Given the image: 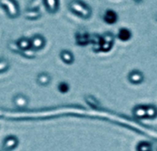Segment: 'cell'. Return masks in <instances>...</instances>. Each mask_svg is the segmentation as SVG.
Listing matches in <instances>:
<instances>
[{"label":"cell","mask_w":157,"mask_h":151,"mask_svg":"<svg viewBox=\"0 0 157 151\" xmlns=\"http://www.w3.org/2000/svg\"><path fill=\"white\" fill-rule=\"evenodd\" d=\"M135 3H141V2H143V0H133Z\"/></svg>","instance_id":"obj_22"},{"label":"cell","mask_w":157,"mask_h":151,"mask_svg":"<svg viewBox=\"0 0 157 151\" xmlns=\"http://www.w3.org/2000/svg\"><path fill=\"white\" fill-rule=\"evenodd\" d=\"M138 151H151V146L146 142H142L137 147Z\"/></svg>","instance_id":"obj_20"},{"label":"cell","mask_w":157,"mask_h":151,"mask_svg":"<svg viewBox=\"0 0 157 151\" xmlns=\"http://www.w3.org/2000/svg\"><path fill=\"white\" fill-rule=\"evenodd\" d=\"M134 114H135V116H138V117H144V116H146V108L139 106V107H137V108L134 110Z\"/></svg>","instance_id":"obj_19"},{"label":"cell","mask_w":157,"mask_h":151,"mask_svg":"<svg viewBox=\"0 0 157 151\" xmlns=\"http://www.w3.org/2000/svg\"><path fill=\"white\" fill-rule=\"evenodd\" d=\"M13 104L18 109H24L29 105V98L23 94H17L13 97Z\"/></svg>","instance_id":"obj_10"},{"label":"cell","mask_w":157,"mask_h":151,"mask_svg":"<svg viewBox=\"0 0 157 151\" xmlns=\"http://www.w3.org/2000/svg\"><path fill=\"white\" fill-rule=\"evenodd\" d=\"M90 45L94 52H102V35L98 33L91 34Z\"/></svg>","instance_id":"obj_7"},{"label":"cell","mask_w":157,"mask_h":151,"mask_svg":"<svg viewBox=\"0 0 157 151\" xmlns=\"http://www.w3.org/2000/svg\"><path fill=\"white\" fill-rule=\"evenodd\" d=\"M36 81L40 86H47L52 82V77L48 72H40L37 75Z\"/></svg>","instance_id":"obj_14"},{"label":"cell","mask_w":157,"mask_h":151,"mask_svg":"<svg viewBox=\"0 0 157 151\" xmlns=\"http://www.w3.org/2000/svg\"><path fill=\"white\" fill-rule=\"evenodd\" d=\"M156 114L157 111L156 109H155V107L150 106V107H147V108H146V116L153 118V117H155V116H156Z\"/></svg>","instance_id":"obj_21"},{"label":"cell","mask_w":157,"mask_h":151,"mask_svg":"<svg viewBox=\"0 0 157 151\" xmlns=\"http://www.w3.org/2000/svg\"><path fill=\"white\" fill-rule=\"evenodd\" d=\"M155 151H157V150H155Z\"/></svg>","instance_id":"obj_24"},{"label":"cell","mask_w":157,"mask_h":151,"mask_svg":"<svg viewBox=\"0 0 157 151\" xmlns=\"http://www.w3.org/2000/svg\"><path fill=\"white\" fill-rule=\"evenodd\" d=\"M69 89H70V86H69V84H68L66 82H61V83L58 84V90H59V92L62 93V94H66V93H68Z\"/></svg>","instance_id":"obj_18"},{"label":"cell","mask_w":157,"mask_h":151,"mask_svg":"<svg viewBox=\"0 0 157 151\" xmlns=\"http://www.w3.org/2000/svg\"><path fill=\"white\" fill-rule=\"evenodd\" d=\"M117 37L121 41H124V42L125 41H129L132 39V32L131 31V29H129L127 28H121L119 29Z\"/></svg>","instance_id":"obj_16"},{"label":"cell","mask_w":157,"mask_h":151,"mask_svg":"<svg viewBox=\"0 0 157 151\" xmlns=\"http://www.w3.org/2000/svg\"><path fill=\"white\" fill-rule=\"evenodd\" d=\"M18 138L16 136H7L5 138L2 145V149L3 151H12L14 150L17 146H18Z\"/></svg>","instance_id":"obj_6"},{"label":"cell","mask_w":157,"mask_h":151,"mask_svg":"<svg viewBox=\"0 0 157 151\" xmlns=\"http://www.w3.org/2000/svg\"><path fill=\"white\" fill-rule=\"evenodd\" d=\"M115 43V35L110 31L102 34V52H109L112 50Z\"/></svg>","instance_id":"obj_4"},{"label":"cell","mask_w":157,"mask_h":151,"mask_svg":"<svg viewBox=\"0 0 157 151\" xmlns=\"http://www.w3.org/2000/svg\"><path fill=\"white\" fill-rule=\"evenodd\" d=\"M60 58L65 64L71 65L75 61V56L73 52L69 50H62L60 51Z\"/></svg>","instance_id":"obj_13"},{"label":"cell","mask_w":157,"mask_h":151,"mask_svg":"<svg viewBox=\"0 0 157 151\" xmlns=\"http://www.w3.org/2000/svg\"><path fill=\"white\" fill-rule=\"evenodd\" d=\"M69 10L83 19H89L92 16V8L83 0H71L68 4Z\"/></svg>","instance_id":"obj_1"},{"label":"cell","mask_w":157,"mask_h":151,"mask_svg":"<svg viewBox=\"0 0 157 151\" xmlns=\"http://www.w3.org/2000/svg\"><path fill=\"white\" fill-rule=\"evenodd\" d=\"M155 20H156V21H157V13H156V14H155Z\"/></svg>","instance_id":"obj_23"},{"label":"cell","mask_w":157,"mask_h":151,"mask_svg":"<svg viewBox=\"0 0 157 151\" xmlns=\"http://www.w3.org/2000/svg\"><path fill=\"white\" fill-rule=\"evenodd\" d=\"M24 17L29 20H37L41 17V14L38 8H27L24 12Z\"/></svg>","instance_id":"obj_15"},{"label":"cell","mask_w":157,"mask_h":151,"mask_svg":"<svg viewBox=\"0 0 157 151\" xmlns=\"http://www.w3.org/2000/svg\"><path fill=\"white\" fill-rule=\"evenodd\" d=\"M0 6L10 18H17L20 15V8L17 0H0Z\"/></svg>","instance_id":"obj_2"},{"label":"cell","mask_w":157,"mask_h":151,"mask_svg":"<svg viewBox=\"0 0 157 151\" xmlns=\"http://www.w3.org/2000/svg\"><path fill=\"white\" fill-rule=\"evenodd\" d=\"M91 34L84 28L78 29L75 34V40L76 45L80 47H86L90 44Z\"/></svg>","instance_id":"obj_3"},{"label":"cell","mask_w":157,"mask_h":151,"mask_svg":"<svg viewBox=\"0 0 157 151\" xmlns=\"http://www.w3.org/2000/svg\"><path fill=\"white\" fill-rule=\"evenodd\" d=\"M43 6L46 11L49 14L54 15L58 12L60 8V1L59 0H42Z\"/></svg>","instance_id":"obj_9"},{"label":"cell","mask_w":157,"mask_h":151,"mask_svg":"<svg viewBox=\"0 0 157 151\" xmlns=\"http://www.w3.org/2000/svg\"><path fill=\"white\" fill-rule=\"evenodd\" d=\"M30 45L34 51H40L45 47L46 39L41 34H35L30 38Z\"/></svg>","instance_id":"obj_5"},{"label":"cell","mask_w":157,"mask_h":151,"mask_svg":"<svg viewBox=\"0 0 157 151\" xmlns=\"http://www.w3.org/2000/svg\"><path fill=\"white\" fill-rule=\"evenodd\" d=\"M9 61L6 59L0 58V73L6 72L9 69Z\"/></svg>","instance_id":"obj_17"},{"label":"cell","mask_w":157,"mask_h":151,"mask_svg":"<svg viewBox=\"0 0 157 151\" xmlns=\"http://www.w3.org/2000/svg\"><path fill=\"white\" fill-rule=\"evenodd\" d=\"M16 44L19 50V54H22L23 51L30 50L31 49V45H30V39L27 38V37H21L19 38L17 41Z\"/></svg>","instance_id":"obj_12"},{"label":"cell","mask_w":157,"mask_h":151,"mask_svg":"<svg viewBox=\"0 0 157 151\" xmlns=\"http://www.w3.org/2000/svg\"><path fill=\"white\" fill-rule=\"evenodd\" d=\"M103 20L105 23L109 25L116 24L119 20V15L118 13L113 9H107L103 14Z\"/></svg>","instance_id":"obj_8"},{"label":"cell","mask_w":157,"mask_h":151,"mask_svg":"<svg viewBox=\"0 0 157 151\" xmlns=\"http://www.w3.org/2000/svg\"><path fill=\"white\" fill-rule=\"evenodd\" d=\"M144 73L139 70H132L128 74V80L133 84H139L144 81Z\"/></svg>","instance_id":"obj_11"}]
</instances>
